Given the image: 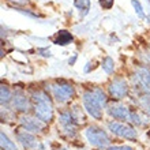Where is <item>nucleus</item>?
<instances>
[{"instance_id":"10","label":"nucleus","mask_w":150,"mask_h":150,"mask_svg":"<svg viewBox=\"0 0 150 150\" xmlns=\"http://www.w3.org/2000/svg\"><path fill=\"white\" fill-rule=\"evenodd\" d=\"M11 107L14 111L19 112V113H28L29 109L32 108V100L26 96L23 89H15L12 91Z\"/></svg>"},{"instance_id":"14","label":"nucleus","mask_w":150,"mask_h":150,"mask_svg":"<svg viewBox=\"0 0 150 150\" xmlns=\"http://www.w3.org/2000/svg\"><path fill=\"white\" fill-rule=\"evenodd\" d=\"M128 122L134 127H145L147 124V119H145V116H142V115L139 113V111L131 109L130 120H128Z\"/></svg>"},{"instance_id":"16","label":"nucleus","mask_w":150,"mask_h":150,"mask_svg":"<svg viewBox=\"0 0 150 150\" xmlns=\"http://www.w3.org/2000/svg\"><path fill=\"white\" fill-rule=\"evenodd\" d=\"M0 97H1V107H8L11 104L12 98V91L10 90V87L7 85H1L0 86Z\"/></svg>"},{"instance_id":"26","label":"nucleus","mask_w":150,"mask_h":150,"mask_svg":"<svg viewBox=\"0 0 150 150\" xmlns=\"http://www.w3.org/2000/svg\"><path fill=\"white\" fill-rule=\"evenodd\" d=\"M145 113H146V116H147V117H150V108H149V109H147L146 112H145Z\"/></svg>"},{"instance_id":"18","label":"nucleus","mask_w":150,"mask_h":150,"mask_svg":"<svg viewBox=\"0 0 150 150\" xmlns=\"http://www.w3.org/2000/svg\"><path fill=\"white\" fill-rule=\"evenodd\" d=\"M90 89H91V91L96 94V97L100 100V103L103 104L104 107H107V105H108V97H107V94L104 93L103 89H101V87H98V86H91Z\"/></svg>"},{"instance_id":"22","label":"nucleus","mask_w":150,"mask_h":150,"mask_svg":"<svg viewBox=\"0 0 150 150\" xmlns=\"http://www.w3.org/2000/svg\"><path fill=\"white\" fill-rule=\"evenodd\" d=\"M131 3H132V6H134V8H135V11H137V14H138V16L143 18V16H145V14H143V10H142V6H141V3H139L138 0H132Z\"/></svg>"},{"instance_id":"8","label":"nucleus","mask_w":150,"mask_h":150,"mask_svg":"<svg viewBox=\"0 0 150 150\" xmlns=\"http://www.w3.org/2000/svg\"><path fill=\"white\" fill-rule=\"evenodd\" d=\"M18 122H19L21 128H25L26 131H30V132H33V134H36V135H45L49 131L47 123L42 122L37 116L22 115L18 119Z\"/></svg>"},{"instance_id":"20","label":"nucleus","mask_w":150,"mask_h":150,"mask_svg":"<svg viewBox=\"0 0 150 150\" xmlns=\"http://www.w3.org/2000/svg\"><path fill=\"white\" fill-rule=\"evenodd\" d=\"M101 66H103V70L107 72V74H112L115 70V62L109 56H107V57L103 60V64H101Z\"/></svg>"},{"instance_id":"3","label":"nucleus","mask_w":150,"mask_h":150,"mask_svg":"<svg viewBox=\"0 0 150 150\" xmlns=\"http://www.w3.org/2000/svg\"><path fill=\"white\" fill-rule=\"evenodd\" d=\"M85 138L93 149L107 150L112 145V138L103 127L91 124L85 130Z\"/></svg>"},{"instance_id":"23","label":"nucleus","mask_w":150,"mask_h":150,"mask_svg":"<svg viewBox=\"0 0 150 150\" xmlns=\"http://www.w3.org/2000/svg\"><path fill=\"white\" fill-rule=\"evenodd\" d=\"M113 3H115V0H100V6H101L104 10H111Z\"/></svg>"},{"instance_id":"5","label":"nucleus","mask_w":150,"mask_h":150,"mask_svg":"<svg viewBox=\"0 0 150 150\" xmlns=\"http://www.w3.org/2000/svg\"><path fill=\"white\" fill-rule=\"evenodd\" d=\"M107 127L111 131V134H113L117 138L131 141V142L138 141V131L131 123L120 122V120H109L107 122Z\"/></svg>"},{"instance_id":"24","label":"nucleus","mask_w":150,"mask_h":150,"mask_svg":"<svg viewBox=\"0 0 150 150\" xmlns=\"http://www.w3.org/2000/svg\"><path fill=\"white\" fill-rule=\"evenodd\" d=\"M49 150H70V149H67L66 146H63V145H60L57 142H52L49 145Z\"/></svg>"},{"instance_id":"7","label":"nucleus","mask_w":150,"mask_h":150,"mask_svg":"<svg viewBox=\"0 0 150 150\" xmlns=\"http://www.w3.org/2000/svg\"><path fill=\"white\" fill-rule=\"evenodd\" d=\"M15 138L23 150H45V145L36 134L25 128H19L15 131Z\"/></svg>"},{"instance_id":"29","label":"nucleus","mask_w":150,"mask_h":150,"mask_svg":"<svg viewBox=\"0 0 150 150\" xmlns=\"http://www.w3.org/2000/svg\"><path fill=\"white\" fill-rule=\"evenodd\" d=\"M91 150H101V149H91Z\"/></svg>"},{"instance_id":"2","label":"nucleus","mask_w":150,"mask_h":150,"mask_svg":"<svg viewBox=\"0 0 150 150\" xmlns=\"http://www.w3.org/2000/svg\"><path fill=\"white\" fill-rule=\"evenodd\" d=\"M59 126L60 131L66 139L68 141H75L78 138L79 132V122L76 120V117L72 113L71 108H64L60 109L59 112Z\"/></svg>"},{"instance_id":"25","label":"nucleus","mask_w":150,"mask_h":150,"mask_svg":"<svg viewBox=\"0 0 150 150\" xmlns=\"http://www.w3.org/2000/svg\"><path fill=\"white\" fill-rule=\"evenodd\" d=\"M11 1H14V3H16V4H22V6L28 4V0H11Z\"/></svg>"},{"instance_id":"17","label":"nucleus","mask_w":150,"mask_h":150,"mask_svg":"<svg viewBox=\"0 0 150 150\" xmlns=\"http://www.w3.org/2000/svg\"><path fill=\"white\" fill-rule=\"evenodd\" d=\"M74 4H75V7L79 10L82 16L86 15L87 12H89V10H90V0H75Z\"/></svg>"},{"instance_id":"12","label":"nucleus","mask_w":150,"mask_h":150,"mask_svg":"<svg viewBox=\"0 0 150 150\" xmlns=\"http://www.w3.org/2000/svg\"><path fill=\"white\" fill-rule=\"evenodd\" d=\"M135 78L142 83L143 86L150 90V67L141 64L135 68Z\"/></svg>"},{"instance_id":"1","label":"nucleus","mask_w":150,"mask_h":150,"mask_svg":"<svg viewBox=\"0 0 150 150\" xmlns=\"http://www.w3.org/2000/svg\"><path fill=\"white\" fill-rule=\"evenodd\" d=\"M30 100H32V109L34 116L41 119L47 124L53 122L55 109L48 91H45L44 89H33L30 93Z\"/></svg>"},{"instance_id":"11","label":"nucleus","mask_w":150,"mask_h":150,"mask_svg":"<svg viewBox=\"0 0 150 150\" xmlns=\"http://www.w3.org/2000/svg\"><path fill=\"white\" fill-rule=\"evenodd\" d=\"M107 112L113 120H120V122H128L130 120L131 109L127 105L122 103H111L107 105Z\"/></svg>"},{"instance_id":"13","label":"nucleus","mask_w":150,"mask_h":150,"mask_svg":"<svg viewBox=\"0 0 150 150\" xmlns=\"http://www.w3.org/2000/svg\"><path fill=\"white\" fill-rule=\"evenodd\" d=\"M0 147H1V150H19L18 145L4 131L0 132Z\"/></svg>"},{"instance_id":"9","label":"nucleus","mask_w":150,"mask_h":150,"mask_svg":"<svg viewBox=\"0 0 150 150\" xmlns=\"http://www.w3.org/2000/svg\"><path fill=\"white\" fill-rule=\"evenodd\" d=\"M108 93L116 101L124 100L130 94V85H128V82L123 76H115L111 82H109Z\"/></svg>"},{"instance_id":"28","label":"nucleus","mask_w":150,"mask_h":150,"mask_svg":"<svg viewBox=\"0 0 150 150\" xmlns=\"http://www.w3.org/2000/svg\"><path fill=\"white\" fill-rule=\"evenodd\" d=\"M147 137H149V142H150V131H149V134H147Z\"/></svg>"},{"instance_id":"6","label":"nucleus","mask_w":150,"mask_h":150,"mask_svg":"<svg viewBox=\"0 0 150 150\" xmlns=\"http://www.w3.org/2000/svg\"><path fill=\"white\" fill-rule=\"evenodd\" d=\"M82 104L83 109L86 111L89 116H91L96 120H103L104 105L100 103V100L96 97V94L91 91V89H85L82 93Z\"/></svg>"},{"instance_id":"21","label":"nucleus","mask_w":150,"mask_h":150,"mask_svg":"<svg viewBox=\"0 0 150 150\" xmlns=\"http://www.w3.org/2000/svg\"><path fill=\"white\" fill-rule=\"evenodd\" d=\"M107 150H135V147L130 145H111Z\"/></svg>"},{"instance_id":"4","label":"nucleus","mask_w":150,"mask_h":150,"mask_svg":"<svg viewBox=\"0 0 150 150\" xmlns=\"http://www.w3.org/2000/svg\"><path fill=\"white\" fill-rule=\"evenodd\" d=\"M49 90H51L52 98L57 104H67L71 100H74L76 96V91H75L72 83L63 81V79H57L55 82H52Z\"/></svg>"},{"instance_id":"19","label":"nucleus","mask_w":150,"mask_h":150,"mask_svg":"<svg viewBox=\"0 0 150 150\" xmlns=\"http://www.w3.org/2000/svg\"><path fill=\"white\" fill-rule=\"evenodd\" d=\"M71 111H72V113H74V116L76 117V120L79 122V124H85V123H86V116L83 113L81 105H72Z\"/></svg>"},{"instance_id":"27","label":"nucleus","mask_w":150,"mask_h":150,"mask_svg":"<svg viewBox=\"0 0 150 150\" xmlns=\"http://www.w3.org/2000/svg\"><path fill=\"white\" fill-rule=\"evenodd\" d=\"M147 57H149V60H150V49H147Z\"/></svg>"},{"instance_id":"15","label":"nucleus","mask_w":150,"mask_h":150,"mask_svg":"<svg viewBox=\"0 0 150 150\" xmlns=\"http://www.w3.org/2000/svg\"><path fill=\"white\" fill-rule=\"evenodd\" d=\"M72 40H74V37H72V34L70 32L60 30L55 37V44H57V45H67V44L72 42Z\"/></svg>"}]
</instances>
